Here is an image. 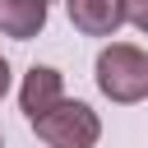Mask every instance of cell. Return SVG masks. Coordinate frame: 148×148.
Here are the masks:
<instances>
[{
  "instance_id": "cell-7",
  "label": "cell",
  "mask_w": 148,
  "mask_h": 148,
  "mask_svg": "<svg viewBox=\"0 0 148 148\" xmlns=\"http://www.w3.org/2000/svg\"><path fill=\"white\" fill-rule=\"evenodd\" d=\"M5 92H9V65L0 60V97H5Z\"/></svg>"
},
{
  "instance_id": "cell-5",
  "label": "cell",
  "mask_w": 148,
  "mask_h": 148,
  "mask_svg": "<svg viewBox=\"0 0 148 148\" xmlns=\"http://www.w3.org/2000/svg\"><path fill=\"white\" fill-rule=\"evenodd\" d=\"M46 28V0H0V32L28 42Z\"/></svg>"
},
{
  "instance_id": "cell-2",
  "label": "cell",
  "mask_w": 148,
  "mask_h": 148,
  "mask_svg": "<svg viewBox=\"0 0 148 148\" xmlns=\"http://www.w3.org/2000/svg\"><path fill=\"white\" fill-rule=\"evenodd\" d=\"M32 130L51 148H92L102 139V120L88 102H56L46 116L32 120Z\"/></svg>"
},
{
  "instance_id": "cell-1",
  "label": "cell",
  "mask_w": 148,
  "mask_h": 148,
  "mask_svg": "<svg viewBox=\"0 0 148 148\" xmlns=\"http://www.w3.org/2000/svg\"><path fill=\"white\" fill-rule=\"evenodd\" d=\"M97 88L111 102H139L148 97V56L130 42H111L97 56Z\"/></svg>"
},
{
  "instance_id": "cell-3",
  "label": "cell",
  "mask_w": 148,
  "mask_h": 148,
  "mask_svg": "<svg viewBox=\"0 0 148 148\" xmlns=\"http://www.w3.org/2000/svg\"><path fill=\"white\" fill-rule=\"evenodd\" d=\"M56 102H65V79H60V69L32 65V69L23 74V88H18V106H23L28 125H32L37 116H46Z\"/></svg>"
},
{
  "instance_id": "cell-6",
  "label": "cell",
  "mask_w": 148,
  "mask_h": 148,
  "mask_svg": "<svg viewBox=\"0 0 148 148\" xmlns=\"http://www.w3.org/2000/svg\"><path fill=\"white\" fill-rule=\"evenodd\" d=\"M125 18H130L139 32H148V0H125Z\"/></svg>"
},
{
  "instance_id": "cell-4",
  "label": "cell",
  "mask_w": 148,
  "mask_h": 148,
  "mask_svg": "<svg viewBox=\"0 0 148 148\" xmlns=\"http://www.w3.org/2000/svg\"><path fill=\"white\" fill-rule=\"evenodd\" d=\"M65 9L83 37H116L125 23V0H65Z\"/></svg>"
}]
</instances>
